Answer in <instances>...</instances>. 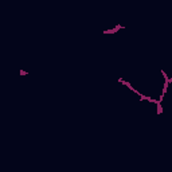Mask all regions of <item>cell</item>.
I'll return each instance as SVG.
<instances>
[{"mask_svg":"<svg viewBox=\"0 0 172 172\" xmlns=\"http://www.w3.org/2000/svg\"><path fill=\"white\" fill-rule=\"evenodd\" d=\"M120 30H124V27H122V26H120V24H116L113 28H108V30H105V31H104V34H105V35H112V34H116V32H118Z\"/></svg>","mask_w":172,"mask_h":172,"instance_id":"1","label":"cell"},{"mask_svg":"<svg viewBox=\"0 0 172 172\" xmlns=\"http://www.w3.org/2000/svg\"><path fill=\"white\" fill-rule=\"evenodd\" d=\"M19 74L20 75H28L27 71H24V70H19Z\"/></svg>","mask_w":172,"mask_h":172,"instance_id":"2","label":"cell"}]
</instances>
